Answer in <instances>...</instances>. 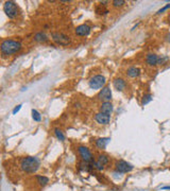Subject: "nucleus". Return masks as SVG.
<instances>
[{
	"instance_id": "nucleus-1",
	"label": "nucleus",
	"mask_w": 170,
	"mask_h": 191,
	"mask_svg": "<svg viewBox=\"0 0 170 191\" xmlns=\"http://www.w3.org/2000/svg\"><path fill=\"white\" fill-rule=\"evenodd\" d=\"M21 44L14 39H4L1 43V52L3 55H12L21 50Z\"/></svg>"
},
{
	"instance_id": "nucleus-2",
	"label": "nucleus",
	"mask_w": 170,
	"mask_h": 191,
	"mask_svg": "<svg viewBox=\"0 0 170 191\" xmlns=\"http://www.w3.org/2000/svg\"><path fill=\"white\" fill-rule=\"evenodd\" d=\"M39 165H41V163H39V159L37 157L28 156L24 157V159L21 160L20 168L21 170L27 172V173H34L38 170Z\"/></svg>"
},
{
	"instance_id": "nucleus-3",
	"label": "nucleus",
	"mask_w": 170,
	"mask_h": 191,
	"mask_svg": "<svg viewBox=\"0 0 170 191\" xmlns=\"http://www.w3.org/2000/svg\"><path fill=\"white\" fill-rule=\"evenodd\" d=\"M3 11L9 18H15L18 14V7L14 1H7L3 5Z\"/></svg>"
},
{
	"instance_id": "nucleus-4",
	"label": "nucleus",
	"mask_w": 170,
	"mask_h": 191,
	"mask_svg": "<svg viewBox=\"0 0 170 191\" xmlns=\"http://www.w3.org/2000/svg\"><path fill=\"white\" fill-rule=\"evenodd\" d=\"M105 83H106L105 78L101 74H98V76H95L90 79L89 82H88V85L91 89H100V88H103Z\"/></svg>"
},
{
	"instance_id": "nucleus-5",
	"label": "nucleus",
	"mask_w": 170,
	"mask_h": 191,
	"mask_svg": "<svg viewBox=\"0 0 170 191\" xmlns=\"http://www.w3.org/2000/svg\"><path fill=\"white\" fill-rule=\"evenodd\" d=\"M51 37H52V39H53V42L56 43L58 45L67 46L70 44V37L69 36H67L66 34H64V33H59V32L52 33Z\"/></svg>"
},
{
	"instance_id": "nucleus-6",
	"label": "nucleus",
	"mask_w": 170,
	"mask_h": 191,
	"mask_svg": "<svg viewBox=\"0 0 170 191\" xmlns=\"http://www.w3.org/2000/svg\"><path fill=\"white\" fill-rule=\"evenodd\" d=\"M115 167H116V170L117 172L119 173H128V172H131L133 170V166L131 165L130 163L128 161H125V160H118L116 165H115Z\"/></svg>"
},
{
	"instance_id": "nucleus-7",
	"label": "nucleus",
	"mask_w": 170,
	"mask_h": 191,
	"mask_svg": "<svg viewBox=\"0 0 170 191\" xmlns=\"http://www.w3.org/2000/svg\"><path fill=\"white\" fill-rule=\"evenodd\" d=\"M78 152L80 154L81 158L83 159V161L85 163H90V161H93V154L91 152L89 151L88 148L84 146H81L78 148Z\"/></svg>"
},
{
	"instance_id": "nucleus-8",
	"label": "nucleus",
	"mask_w": 170,
	"mask_h": 191,
	"mask_svg": "<svg viewBox=\"0 0 170 191\" xmlns=\"http://www.w3.org/2000/svg\"><path fill=\"white\" fill-rule=\"evenodd\" d=\"M98 99L102 102H111L112 100V91L110 87H103L98 94Z\"/></svg>"
},
{
	"instance_id": "nucleus-9",
	"label": "nucleus",
	"mask_w": 170,
	"mask_h": 191,
	"mask_svg": "<svg viewBox=\"0 0 170 191\" xmlns=\"http://www.w3.org/2000/svg\"><path fill=\"white\" fill-rule=\"evenodd\" d=\"M90 27L88 24H80V26H78L76 28V34L79 35V36H87V35L90 33Z\"/></svg>"
},
{
	"instance_id": "nucleus-10",
	"label": "nucleus",
	"mask_w": 170,
	"mask_h": 191,
	"mask_svg": "<svg viewBox=\"0 0 170 191\" xmlns=\"http://www.w3.org/2000/svg\"><path fill=\"white\" fill-rule=\"evenodd\" d=\"M95 120L99 123V124H108V122L111 120V117H110V115H106V114H103V113H98L96 114L95 116Z\"/></svg>"
},
{
	"instance_id": "nucleus-11",
	"label": "nucleus",
	"mask_w": 170,
	"mask_h": 191,
	"mask_svg": "<svg viewBox=\"0 0 170 191\" xmlns=\"http://www.w3.org/2000/svg\"><path fill=\"white\" fill-rule=\"evenodd\" d=\"M100 113H103V114H106V115H111L113 113V104H112L111 102H102V104L100 105Z\"/></svg>"
},
{
	"instance_id": "nucleus-12",
	"label": "nucleus",
	"mask_w": 170,
	"mask_h": 191,
	"mask_svg": "<svg viewBox=\"0 0 170 191\" xmlns=\"http://www.w3.org/2000/svg\"><path fill=\"white\" fill-rule=\"evenodd\" d=\"M158 59H160V56L154 54V53H149L146 57V62L149 66H156L158 65Z\"/></svg>"
},
{
	"instance_id": "nucleus-13",
	"label": "nucleus",
	"mask_w": 170,
	"mask_h": 191,
	"mask_svg": "<svg viewBox=\"0 0 170 191\" xmlns=\"http://www.w3.org/2000/svg\"><path fill=\"white\" fill-rule=\"evenodd\" d=\"M113 85H114V88L116 90L122 91L125 87V82L123 79H115Z\"/></svg>"
},
{
	"instance_id": "nucleus-14",
	"label": "nucleus",
	"mask_w": 170,
	"mask_h": 191,
	"mask_svg": "<svg viewBox=\"0 0 170 191\" xmlns=\"http://www.w3.org/2000/svg\"><path fill=\"white\" fill-rule=\"evenodd\" d=\"M127 74H128L130 78H137V76L140 74V69H139L138 67L132 66L127 70Z\"/></svg>"
},
{
	"instance_id": "nucleus-15",
	"label": "nucleus",
	"mask_w": 170,
	"mask_h": 191,
	"mask_svg": "<svg viewBox=\"0 0 170 191\" xmlns=\"http://www.w3.org/2000/svg\"><path fill=\"white\" fill-rule=\"evenodd\" d=\"M110 140H111L110 138H99L96 140V146H97L98 149L103 150V149H105L106 144L110 142Z\"/></svg>"
},
{
	"instance_id": "nucleus-16",
	"label": "nucleus",
	"mask_w": 170,
	"mask_h": 191,
	"mask_svg": "<svg viewBox=\"0 0 170 191\" xmlns=\"http://www.w3.org/2000/svg\"><path fill=\"white\" fill-rule=\"evenodd\" d=\"M48 39H49L48 36H47L46 33H44V32H37V33L34 35V40H36V42L46 43Z\"/></svg>"
},
{
	"instance_id": "nucleus-17",
	"label": "nucleus",
	"mask_w": 170,
	"mask_h": 191,
	"mask_svg": "<svg viewBox=\"0 0 170 191\" xmlns=\"http://www.w3.org/2000/svg\"><path fill=\"white\" fill-rule=\"evenodd\" d=\"M36 178H37V183L41 186H46L49 183V178L47 176H44V175H37Z\"/></svg>"
},
{
	"instance_id": "nucleus-18",
	"label": "nucleus",
	"mask_w": 170,
	"mask_h": 191,
	"mask_svg": "<svg viewBox=\"0 0 170 191\" xmlns=\"http://www.w3.org/2000/svg\"><path fill=\"white\" fill-rule=\"evenodd\" d=\"M54 135H56V137L59 139L60 141H64V140H65V134H64L61 130L59 129L54 130Z\"/></svg>"
},
{
	"instance_id": "nucleus-19",
	"label": "nucleus",
	"mask_w": 170,
	"mask_h": 191,
	"mask_svg": "<svg viewBox=\"0 0 170 191\" xmlns=\"http://www.w3.org/2000/svg\"><path fill=\"white\" fill-rule=\"evenodd\" d=\"M98 161H99V163H101L104 166V165H108V161H110V158H108L106 155L101 154V155H99V156H98Z\"/></svg>"
},
{
	"instance_id": "nucleus-20",
	"label": "nucleus",
	"mask_w": 170,
	"mask_h": 191,
	"mask_svg": "<svg viewBox=\"0 0 170 191\" xmlns=\"http://www.w3.org/2000/svg\"><path fill=\"white\" fill-rule=\"evenodd\" d=\"M32 118H33L34 121L39 122L42 120V116H41V114H39L36 109H32Z\"/></svg>"
},
{
	"instance_id": "nucleus-21",
	"label": "nucleus",
	"mask_w": 170,
	"mask_h": 191,
	"mask_svg": "<svg viewBox=\"0 0 170 191\" xmlns=\"http://www.w3.org/2000/svg\"><path fill=\"white\" fill-rule=\"evenodd\" d=\"M151 101H152V94H146V96H144V98H142V104L146 105L149 102H151Z\"/></svg>"
},
{
	"instance_id": "nucleus-22",
	"label": "nucleus",
	"mask_w": 170,
	"mask_h": 191,
	"mask_svg": "<svg viewBox=\"0 0 170 191\" xmlns=\"http://www.w3.org/2000/svg\"><path fill=\"white\" fill-rule=\"evenodd\" d=\"M91 166H93L95 169H97V170H99V171H102L104 169L103 165H102L101 163H99V161H93V165H91Z\"/></svg>"
},
{
	"instance_id": "nucleus-23",
	"label": "nucleus",
	"mask_w": 170,
	"mask_h": 191,
	"mask_svg": "<svg viewBox=\"0 0 170 191\" xmlns=\"http://www.w3.org/2000/svg\"><path fill=\"white\" fill-rule=\"evenodd\" d=\"M90 166L88 165V163H85V161H83V163H80V169L83 171H88L89 170Z\"/></svg>"
},
{
	"instance_id": "nucleus-24",
	"label": "nucleus",
	"mask_w": 170,
	"mask_h": 191,
	"mask_svg": "<svg viewBox=\"0 0 170 191\" xmlns=\"http://www.w3.org/2000/svg\"><path fill=\"white\" fill-rule=\"evenodd\" d=\"M169 61V57L166 55H162L160 56V59H158V65H163V64H165L166 62H168Z\"/></svg>"
},
{
	"instance_id": "nucleus-25",
	"label": "nucleus",
	"mask_w": 170,
	"mask_h": 191,
	"mask_svg": "<svg viewBox=\"0 0 170 191\" xmlns=\"http://www.w3.org/2000/svg\"><path fill=\"white\" fill-rule=\"evenodd\" d=\"M125 3V0H115V1H113V5L114 7H122Z\"/></svg>"
},
{
	"instance_id": "nucleus-26",
	"label": "nucleus",
	"mask_w": 170,
	"mask_h": 191,
	"mask_svg": "<svg viewBox=\"0 0 170 191\" xmlns=\"http://www.w3.org/2000/svg\"><path fill=\"white\" fill-rule=\"evenodd\" d=\"M170 7V4H166V5H165V7H162V9H160V10L157 11V14H162V13H164V12H165V11H167L168 10V9H169Z\"/></svg>"
},
{
	"instance_id": "nucleus-27",
	"label": "nucleus",
	"mask_w": 170,
	"mask_h": 191,
	"mask_svg": "<svg viewBox=\"0 0 170 191\" xmlns=\"http://www.w3.org/2000/svg\"><path fill=\"white\" fill-rule=\"evenodd\" d=\"M96 12H97L98 14H106V13H108V10H103V9H100V7H97L96 9Z\"/></svg>"
},
{
	"instance_id": "nucleus-28",
	"label": "nucleus",
	"mask_w": 170,
	"mask_h": 191,
	"mask_svg": "<svg viewBox=\"0 0 170 191\" xmlns=\"http://www.w3.org/2000/svg\"><path fill=\"white\" fill-rule=\"evenodd\" d=\"M20 108H21V104L17 105V106H16V107L13 109V115H16V113H18V111H20Z\"/></svg>"
},
{
	"instance_id": "nucleus-29",
	"label": "nucleus",
	"mask_w": 170,
	"mask_h": 191,
	"mask_svg": "<svg viewBox=\"0 0 170 191\" xmlns=\"http://www.w3.org/2000/svg\"><path fill=\"white\" fill-rule=\"evenodd\" d=\"M163 190H170V186H165V187L162 188Z\"/></svg>"
}]
</instances>
